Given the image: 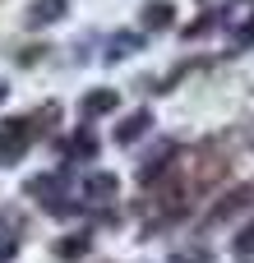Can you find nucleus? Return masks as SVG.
Segmentation results:
<instances>
[{"instance_id": "obj_3", "label": "nucleus", "mask_w": 254, "mask_h": 263, "mask_svg": "<svg viewBox=\"0 0 254 263\" xmlns=\"http://www.w3.org/2000/svg\"><path fill=\"white\" fill-rule=\"evenodd\" d=\"M60 14H65V0H32V5H28V23H32V28H42V23L60 18Z\"/></svg>"}, {"instance_id": "obj_8", "label": "nucleus", "mask_w": 254, "mask_h": 263, "mask_svg": "<svg viewBox=\"0 0 254 263\" xmlns=\"http://www.w3.org/2000/svg\"><path fill=\"white\" fill-rule=\"evenodd\" d=\"M167 18H171V9H167V5H148V14H143V23H148V28H157V23H167Z\"/></svg>"}, {"instance_id": "obj_2", "label": "nucleus", "mask_w": 254, "mask_h": 263, "mask_svg": "<svg viewBox=\"0 0 254 263\" xmlns=\"http://www.w3.org/2000/svg\"><path fill=\"white\" fill-rule=\"evenodd\" d=\"M23 148H28V125H23V120H9V125L0 129V162H14Z\"/></svg>"}, {"instance_id": "obj_6", "label": "nucleus", "mask_w": 254, "mask_h": 263, "mask_svg": "<svg viewBox=\"0 0 254 263\" xmlns=\"http://www.w3.org/2000/svg\"><path fill=\"white\" fill-rule=\"evenodd\" d=\"M148 125H153V120H148V111H139V116L120 120V129H116V143H130V139H139V134H143Z\"/></svg>"}, {"instance_id": "obj_1", "label": "nucleus", "mask_w": 254, "mask_h": 263, "mask_svg": "<svg viewBox=\"0 0 254 263\" xmlns=\"http://www.w3.org/2000/svg\"><path fill=\"white\" fill-rule=\"evenodd\" d=\"M250 203H254V190H250V185H241V190L222 194V199L208 208V222H231V217H236V213H245Z\"/></svg>"}, {"instance_id": "obj_10", "label": "nucleus", "mask_w": 254, "mask_h": 263, "mask_svg": "<svg viewBox=\"0 0 254 263\" xmlns=\"http://www.w3.org/2000/svg\"><path fill=\"white\" fill-rule=\"evenodd\" d=\"M9 254H14V240H5V245H0V263H9Z\"/></svg>"}, {"instance_id": "obj_5", "label": "nucleus", "mask_w": 254, "mask_h": 263, "mask_svg": "<svg viewBox=\"0 0 254 263\" xmlns=\"http://www.w3.org/2000/svg\"><path fill=\"white\" fill-rule=\"evenodd\" d=\"M83 194H88V199H111V194H116V176H111V171H97V176H88Z\"/></svg>"}, {"instance_id": "obj_7", "label": "nucleus", "mask_w": 254, "mask_h": 263, "mask_svg": "<svg viewBox=\"0 0 254 263\" xmlns=\"http://www.w3.org/2000/svg\"><path fill=\"white\" fill-rule=\"evenodd\" d=\"M83 250H88V236H65V240H56V259H83Z\"/></svg>"}, {"instance_id": "obj_9", "label": "nucleus", "mask_w": 254, "mask_h": 263, "mask_svg": "<svg viewBox=\"0 0 254 263\" xmlns=\"http://www.w3.org/2000/svg\"><path fill=\"white\" fill-rule=\"evenodd\" d=\"M236 250H241V254H245V250H254V227H250V231H241V240H236Z\"/></svg>"}, {"instance_id": "obj_11", "label": "nucleus", "mask_w": 254, "mask_h": 263, "mask_svg": "<svg viewBox=\"0 0 254 263\" xmlns=\"http://www.w3.org/2000/svg\"><path fill=\"white\" fill-rule=\"evenodd\" d=\"M250 42H254V28H250Z\"/></svg>"}, {"instance_id": "obj_4", "label": "nucleus", "mask_w": 254, "mask_h": 263, "mask_svg": "<svg viewBox=\"0 0 254 263\" xmlns=\"http://www.w3.org/2000/svg\"><path fill=\"white\" fill-rule=\"evenodd\" d=\"M111 106H116V92H111V88H97V92L83 97V116H106Z\"/></svg>"}, {"instance_id": "obj_12", "label": "nucleus", "mask_w": 254, "mask_h": 263, "mask_svg": "<svg viewBox=\"0 0 254 263\" xmlns=\"http://www.w3.org/2000/svg\"><path fill=\"white\" fill-rule=\"evenodd\" d=\"M0 97H5V88H0Z\"/></svg>"}]
</instances>
